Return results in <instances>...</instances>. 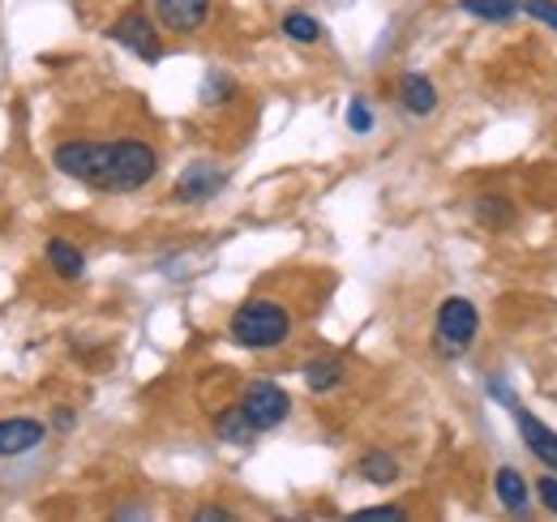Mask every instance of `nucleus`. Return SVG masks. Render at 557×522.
Returning <instances> with one entry per match:
<instances>
[{"label": "nucleus", "mask_w": 557, "mask_h": 522, "mask_svg": "<svg viewBox=\"0 0 557 522\" xmlns=\"http://www.w3.org/2000/svg\"><path fill=\"white\" fill-rule=\"evenodd\" d=\"M227 334L249 351H271V347H283L292 338V313L275 300H245L232 313Z\"/></svg>", "instance_id": "obj_1"}, {"label": "nucleus", "mask_w": 557, "mask_h": 522, "mask_svg": "<svg viewBox=\"0 0 557 522\" xmlns=\"http://www.w3.org/2000/svg\"><path fill=\"white\" fill-rule=\"evenodd\" d=\"M154 172H159L154 146L138 141V137H121V141H112V167H108V189L103 194H134L141 185H150Z\"/></svg>", "instance_id": "obj_2"}, {"label": "nucleus", "mask_w": 557, "mask_h": 522, "mask_svg": "<svg viewBox=\"0 0 557 522\" xmlns=\"http://www.w3.org/2000/svg\"><path fill=\"white\" fill-rule=\"evenodd\" d=\"M57 172H65L77 185H90V189H108V167H112V141H65L57 146L52 154Z\"/></svg>", "instance_id": "obj_3"}, {"label": "nucleus", "mask_w": 557, "mask_h": 522, "mask_svg": "<svg viewBox=\"0 0 557 522\" xmlns=\"http://www.w3.org/2000/svg\"><path fill=\"white\" fill-rule=\"evenodd\" d=\"M476 330H481V313H476L472 300L450 296V300L437 309V343H442L450 356H459L463 347H472Z\"/></svg>", "instance_id": "obj_4"}, {"label": "nucleus", "mask_w": 557, "mask_h": 522, "mask_svg": "<svg viewBox=\"0 0 557 522\" xmlns=\"http://www.w3.org/2000/svg\"><path fill=\"white\" fill-rule=\"evenodd\" d=\"M240 407H245V415L253 420V428L258 433H267V428H278L283 420H287V411H292V398L283 386L275 382H253L245 398H240Z\"/></svg>", "instance_id": "obj_5"}, {"label": "nucleus", "mask_w": 557, "mask_h": 522, "mask_svg": "<svg viewBox=\"0 0 557 522\" xmlns=\"http://www.w3.org/2000/svg\"><path fill=\"white\" fill-rule=\"evenodd\" d=\"M108 35H112L121 48H129L134 57L150 61V65L163 57V44H159V26H154V22H150L141 9H129V13H125V17H121V22L108 30Z\"/></svg>", "instance_id": "obj_6"}, {"label": "nucleus", "mask_w": 557, "mask_h": 522, "mask_svg": "<svg viewBox=\"0 0 557 522\" xmlns=\"http://www.w3.org/2000/svg\"><path fill=\"white\" fill-rule=\"evenodd\" d=\"M154 17L172 35H194L210 17V0H154Z\"/></svg>", "instance_id": "obj_7"}, {"label": "nucleus", "mask_w": 557, "mask_h": 522, "mask_svg": "<svg viewBox=\"0 0 557 522\" xmlns=\"http://www.w3.org/2000/svg\"><path fill=\"white\" fill-rule=\"evenodd\" d=\"M223 185H227V172H223L219 163H210V159H198V163H189V167L181 172V181H176V201H210Z\"/></svg>", "instance_id": "obj_8"}, {"label": "nucleus", "mask_w": 557, "mask_h": 522, "mask_svg": "<svg viewBox=\"0 0 557 522\" xmlns=\"http://www.w3.org/2000/svg\"><path fill=\"white\" fill-rule=\"evenodd\" d=\"M515 424H519V437H523V446L532 450V458H541V467H549L557 471V433L545 424V420H536L532 411H523V407H515Z\"/></svg>", "instance_id": "obj_9"}, {"label": "nucleus", "mask_w": 557, "mask_h": 522, "mask_svg": "<svg viewBox=\"0 0 557 522\" xmlns=\"http://www.w3.org/2000/svg\"><path fill=\"white\" fill-rule=\"evenodd\" d=\"M44 437H48V428H44L39 420H30V415H9V420H0V458L26 455V450H35Z\"/></svg>", "instance_id": "obj_10"}, {"label": "nucleus", "mask_w": 557, "mask_h": 522, "mask_svg": "<svg viewBox=\"0 0 557 522\" xmlns=\"http://www.w3.org/2000/svg\"><path fill=\"white\" fill-rule=\"evenodd\" d=\"M399 103L412 112V116H429L437 108V86L424 77V73H404L399 77Z\"/></svg>", "instance_id": "obj_11"}, {"label": "nucleus", "mask_w": 557, "mask_h": 522, "mask_svg": "<svg viewBox=\"0 0 557 522\" xmlns=\"http://www.w3.org/2000/svg\"><path fill=\"white\" fill-rule=\"evenodd\" d=\"M44 258H48V265H52L61 278H70V283L86 274V253H82L77 245H70V240H61V236H52V240H48Z\"/></svg>", "instance_id": "obj_12"}, {"label": "nucleus", "mask_w": 557, "mask_h": 522, "mask_svg": "<svg viewBox=\"0 0 557 522\" xmlns=\"http://www.w3.org/2000/svg\"><path fill=\"white\" fill-rule=\"evenodd\" d=\"M493 488H497V501L510 510V514H528V484L515 467H497L493 475Z\"/></svg>", "instance_id": "obj_13"}, {"label": "nucleus", "mask_w": 557, "mask_h": 522, "mask_svg": "<svg viewBox=\"0 0 557 522\" xmlns=\"http://www.w3.org/2000/svg\"><path fill=\"white\" fill-rule=\"evenodd\" d=\"M214 437L227 442V446H249V442L258 437V428H253V420L245 415V407H232V411H223V415L214 420Z\"/></svg>", "instance_id": "obj_14"}, {"label": "nucleus", "mask_w": 557, "mask_h": 522, "mask_svg": "<svg viewBox=\"0 0 557 522\" xmlns=\"http://www.w3.org/2000/svg\"><path fill=\"white\" fill-rule=\"evenodd\" d=\"M356 471L369 480V484H395L399 480V458L391 455V450H369V455H360V462H356Z\"/></svg>", "instance_id": "obj_15"}, {"label": "nucleus", "mask_w": 557, "mask_h": 522, "mask_svg": "<svg viewBox=\"0 0 557 522\" xmlns=\"http://www.w3.org/2000/svg\"><path fill=\"white\" fill-rule=\"evenodd\" d=\"M459 9L468 17H476V22H510L523 4L519 0H459Z\"/></svg>", "instance_id": "obj_16"}, {"label": "nucleus", "mask_w": 557, "mask_h": 522, "mask_svg": "<svg viewBox=\"0 0 557 522\" xmlns=\"http://www.w3.org/2000/svg\"><path fill=\"white\" fill-rule=\"evenodd\" d=\"M476 219L485 223L488 232H502V227H510L515 223V210H510V201L506 197H493V194H485V197H476Z\"/></svg>", "instance_id": "obj_17"}, {"label": "nucleus", "mask_w": 557, "mask_h": 522, "mask_svg": "<svg viewBox=\"0 0 557 522\" xmlns=\"http://www.w3.org/2000/svg\"><path fill=\"white\" fill-rule=\"evenodd\" d=\"M305 382H309L313 394L335 390V386L344 382V364H339V360H309V364H305Z\"/></svg>", "instance_id": "obj_18"}, {"label": "nucleus", "mask_w": 557, "mask_h": 522, "mask_svg": "<svg viewBox=\"0 0 557 522\" xmlns=\"http://www.w3.org/2000/svg\"><path fill=\"white\" fill-rule=\"evenodd\" d=\"M283 35H287L292 44H318V39H322V26H318L309 13H300V9H296V13H287V17H283Z\"/></svg>", "instance_id": "obj_19"}, {"label": "nucleus", "mask_w": 557, "mask_h": 522, "mask_svg": "<svg viewBox=\"0 0 557 522\" xmlns=\"http://www.w3.org/2000/svg\"><path fill=\"white\" fill-rule=\"evenodd\" d=\"M232 77H223V73H210L207 86H202V103H223V99H232Z\"/></svg>", "instance_id": "obj_20"}, {"label": "nucleus", "mask_w": 557, "mask_h": 522, "mask_svg": "<svg viewBox=\"0 0 557 522\" xmlns=\"http://www.w3.org/2000/svg\"><path fill=\"white\" fill-rule=\"evenodd\" d=\"M523 9H528V17L545 22V26L557 35V4H554V0H523Z\"/></svg>", "instance_id": "obj_21"}, {"label": "nucleus", "mask_w": 557, "mask_h": 522, "mask_svg": "<svg viewBox=\"0 0 557 522\" xmlns=\"http://www.w3.org/2000/svg\"><path fill=\"white\" fill-rule=\"evenodd\" d=\"M348 129L351 133H369V129H373V112H369V103H364V99H351Z\"/></svg>", "instance_id": "obj_22"}, {"label": "nucleus", "mask_w": 557, "mask_h": 522, "mask_svg": "<svg viewBox=\"0 0 557 522\" xmlns=\"http://www.w3.org/2000/svg\"><path fill=\"white\" fill-rule=\"evenodd\" d=\"M351 519H356V522H369V519H404V510H399V506H369V510H356Z\"/></svg>", "instance_id": "obj_23"}, {"label": "nucleus", "mask_w": 557, "mask_h": 522, "mask_svg": "<svg viewBox=\"0 0 557 522\" xmlns=\"http://www.w3.org/2000/svg\"><path fill=\"white\" fill-rule=\"evenodd\" d=\"M536 493H541V506H545L549 514H557V480H554V475H541Z\"/></svg>", "instance_id": "obj_24"}, {"label": "nucleus", "mask_w": 557, "mask_h": 522, "mask_svg": "<svg viewBox=\"0 0 557 522\" xmlns=\"http://www.w3.org/2000/svg\"><path fill=\"white\" fill-rule=\"evenodd\" d=\"M194 519H198V522H214V519L223 522V519H232V514H227V510H214V506H207V510H198Z\"/></svg>", "instance_id": "obj_25"}, {"label": "nucleus", "mask_w": 557, "mask_h": 522, "mask_svg": "<svg viewBox=\"0 0 557 522\" xmlns=\"http://www.w3.org/2000/svg\"><path fill=\"white\" fill-rule=\"evenodd\" d=\"M57 428H73V415H70V411H57Z\"/></svg>", "instance_id": "obj_26"}]
</instances>
